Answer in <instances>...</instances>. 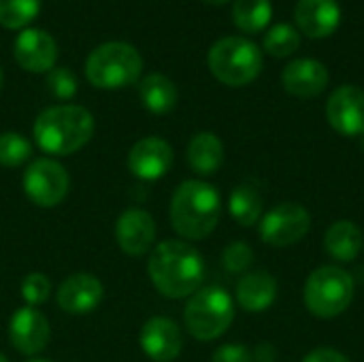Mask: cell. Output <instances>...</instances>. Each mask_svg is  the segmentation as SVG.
<instances>
[{"label":"cell","mask_w":364,"mask_h":362,"mask_svg":"<svg viewBox=\"0 0 364 362\" xmlns=\"http://www.w3.org/2000/svg\"><path fill=\"white\" fill-rule=\"evenodd\" d=\"M147 273L162 297L186 299L200 290L205 282V262L200 252L188 241L166 239L154 247Z\"/></svg>","instance_id":"6da1fadb"},{"label":"cell","mask_w":364,"mask_h":362,"mask_svg":"<svg viewBox=\"0 0 364 362\" xmlns=\"http://www.w3.org/2000/svg\"><path fill=\"white\" fill-rule=\"evenodd\" d=\"M222 215L220 192L200 179H188L177 186L171 198V224L188 241L209 237Z\"/></svg>","instance_id":"7a4b0ae2"},{"label":"cell","mask_w":364,"mask_h":362,"mask_svg":"<svg viewBox=\"0 0 364 362\" xmlns=\"http://www.w3.org/2000/svg\"><path fill=\"white\" fill-rule=\"evenodd\" d=\"M34 141L49 156H70L85 147L94 134V117L79 105L45 109L34 122Z\"/></svg>","instance_id":"3957f363"},{"label":"cell","mask_w":364,"mask_h":362,"mask_svg":"<svg viewBox=\"0 0 364 362\" xmlns=\"http://www.w3.org/2000/svg\"><path fill=\"white\" fill-rule=\"evenodd\" d=\"M141 53L132 45L122 41L98 45L85 62L87 81L100 90H119L132 85L141 77Z\"/></svg>","instance_id":"277c9868"},{"label":"cell","mask_w":364,"mask_h":362,"mask_svg":"<svg viewBox=\"0 0 364 362\" xmlns=\"http://www.w3.org/2000/svg\"><path fill=\"white\" fill-rule=\"evenodd\" d=\"M209 70L230 87L252 83L262 70V51L256 43L243 36H224L209 49Z\"/></svg>","instance_id":"5b68a950"},{"label":"cell","mask_w":364,"mask_h":362,"mask_svg":"<svg viewBox=\"0 0 364 362\" xmlns=\"http://www.w3.org/2000/svg\"><path fill=\"white\" fill-rule=\"evenodd\" d=\"M235 320V303L224 288L207 286L188 299L183 309V324L198 341H213L222 337Z\"/></svg>","instance_id":"8992f818"},{"label":"cell","mask_w":364,"mask_h":362,"mask_svg":"<svg viewBox=\"0 0 364 362\" xmlns=\"http://www.w3.org/2000/svg\"><path fill=\"white\" fill-rule=\"evenodd\" d=\"M303 299L311 316L322 320L337 318L354 301V280L341 267H320L307 277Z\"/></svg>","instance_id":"52a82bcc"},{"label":"cell","mask_w":364,"mask_h":362,"mask_svg":"<svg viewBox=\"0 0 364 362\" xmlns=\"http://www.w3.org/2000/svg\"><path fill=\"white\" fill-rule=\"evenodd\" d=\"M70 190V177L66 169L51 158H36L23 173L26 196L43 209L60 205Z\"/></svg>","instance_id":"ba28073f"},{"label":"cell","mask_w":364,"mask_h":362,"mask_svg":"<svg viewBox=\"0 0 364 362\" xmlns=\"http://www.w3.org/2000/svg\"><path fill=\"white\" fill-rule=\"evenodd\" d=\"M311 228V215L303 205L282 203L267 211L258 222V235L273 247H288L305 239Z\"/></svg>","instance_id":"9c48e42d"},{"label":"cell","mask_w":364,"mask_h":362,"mask_svg":"<svg viewBox=\"0 0 364 362\" xmlns=\"http://www.w3.org/2000/svg\"><path fill=\"white\" fill-rule=\"evenodd\" d=\"M326 117L333 130L343 137L364 134V92L356 85L337 87L326 102Z\"/></svg>","instance_id":"30bf717a"},{"label":"cell","mask_w":364,"mask_h":362,"mask_svg":"<svg viewBox=\"0 0 364 362\" xmlns=\"http://www.w3.org/2000/svg\"><path fill=\"white\" fill-rule=\"evenodd\" d=\"M9 339H11V346L19 354L36 356L47 348V344L51 339V326H49L47 318L36 307L26 305L11 316Z\"/></svg>","instance_id":"8fae6325"},{"label":"cell","mask_w":364,"mask_h":362,"mask_svg":"<svg viewBox=\"0 0 364 362\" xmlns=\"http://www.w3.org/2000/svg\"><path fill=\"white\" fill-rule=\"evenodd\" d=\"M173 166V147L160 137H145L130 147L128 169L143 181L162 179Z\"/></svg>","instance_id":"7c38bea8"},{"label":"cell","mask_w":364,"mask_h":362,"mask_svg":"<svg viewBox=\"0 0 364 362\" xmlns=\"http://www.w3.org/2000/svg\"><path fill=\"white\" fill-rule=\"evenodd\" d=\"M55 299L62 312L70 316H85L102 303L105 286L92 273H75L60 284Z\"/></svg>","instance_id":"4fadbf2b"},{"label":"cell","mask_w":364,"mask_h":362,"mask_svg":"<svg viewBox=\"0 0 364 362\" xmlns=\"http://www.w3.org/2000/svg\"><path fill=\"white\" fill-rule=\"evenodd\" d=\"M115 241L119 250L128 256H145L156 241V222L154 218L139 209H126L115 222Z\"/></svg>","instance_id":"5bb4252c"},{"label":"cell","mask_w":364,"mask_h":362,"mask_svg":"<svg viewBox=\"0 0 364 362\" xmlns=\"http://www.w3.org/2000/svg\"><path fill=\"white\" fill-rule=\"evenodd\" d=\"M141 350L154 362H173L183 350V337L179 326L171 318H149L139 335Z\"/></svg>","instance_id":"9a60e30c"},{"label":"cell","mask_w":364,"mask_h":362,"mask_svg":"<svg viewBox=\"0 0 364 362\" xmlns=\"http://www.w3.org/2000/svg\"><path fill=\"white\" fill-rule=\"evenodd\" d=\"M15 60L21 68L30 73H49L58 60V45L53 36L43 30L26 28L13 43Z\"/></svg>","instance_id":"2e32d148"},{"label":"cell","mask_w":364,"mask_h":362,"mask_svg":"<svg viewBox=\"0 0 364 362\" xmlns=\"http://www.w3.org/2000/svg\"><path fill=\"white\" fill-rule=\"evenodd\" d=\"M284 90L296 98L320 96L328 85V70L314 58H299L290 62L282 73Z\"/></svg>","instance_id":"e0dca14e"},{"label":"cell","mask_w":364,"mask_h":362,"mask_svg":"<svg viewBox=\"0 0 364 362\" xmlns=\"http://www.w3.org/2000/svg\"><path fill=\"white\" fill-rule=\"evenodd\" d=\"M294 19L309 38H326L341 23V6L337 0H299Z\"/></svg>","instance_id":"ac0fdd59"},{"label":"cell","mask_w":364,"mask_h":362,"mask_svg":"<svg viewBox=\"0 0 364 362\" xmlns=\"http://www.w3.org/2000/svg\"><path fill=\"white\" fill-rule=\"evenodd\" d=\"M277 299V280L269 271H252L237 284V301L250 314L267 312Z\"/></svg>","instance_id":"d6986e66"},{"label":"cell","mask_w":364,"mask_h":362,"mask_svg":"<svg viewBox=\"0 0 364 362\" xmlns=\"http://www.w3.org/2000/svg\"><path fill=\"white\" fill-rule=\"evenodd\" d=\"M186 158L196 175L209 177L224 164V145L213 132H198L190 139Z\"/></svg>","instance_id":"ffe728a7"},{"label":"cell","mask_w":364,"mask_h":362,"mask_svg":"<svg viewBox=\"0 0 364 362\" xmlns=\"http://www.w3.org/2000/svg\"><path fill=\"white\" fill-rule=\"evenodd\" d=\"M363 233L360 228L350 222V220H339L335 222L326 235H324V247L326 254L339 262H352L358 258L360 250H363Z\"/></svg>","instance_id":"44dd1931"},{"label":"cell","mask_w":364,"mask_h":362,"mask_svg":"<svg viewBox=\"0 0 364 362\" xmlns=\"http://www.w3.org/2000/svg\"><path fill=\"white\" fill-rule=\"evenodd\" d=\"M228 209L230 215L235 218L237 224L250 228L260 222L262 211H264V196L260 188L254 181H243L239 183L228 198Z\"/></svg>","instance_id":"7402d4cb"},{"label":"cell","mask_w":364,"mask_h":362,"mask_svg":"<svg viewBox=\"0 0 364 362\" xmlns=\"http://www.w3.org/2000/svg\"><path fill=\"white\" fill-rule=\"evenodd\" d=\"M139 94H141L145 109L154 115H164V113L173 111L177 105V87L162 73L147 75L139 85Z\"/></svg>","instance_id":"603a6c76"},{"label":"cell","mask_w":364,"mask_h":362,"mask_svg":"<svg viewBox=\"0 0 364 362\" xmlns=\"http://www.w3.org/2000/svg\"><path fill=\"white\" fill-rule=\"evenodd\" d=\"M273 17L271 0H235L232 4V19L239 30L256 34L269 26Z\"/></svg>","instance_id":"cb8c5ba5"},{"label":"cell","mask_w":364,"mask_h":362,"mask_svg":"<svg viewBox=\"0 0 364 362\" xmlns=\"http://www.w3.org/2000/svg\"><path fill=\"white\" fill-rule=\"evenodd\" d=\"M264 51L273 58L292 55L301 47V32L292 23H277L264 34Z\"/></svg>","instance_id":"d4e9b609"},{"label":"cell","mask_w":364,"mask_h":362,"mask_svg":"<svg viewBox=\"0 0 364 362\" xmlns=\"http://www.w3.org/2000/svg\"><path fill=\"white\" fill-rule=\"evenodd\" d=\"M41 9V0H0V26L9 30L26 28Z\"/></svg>","instance_id":"484cf974"},{"label":"cell","mask_w":364,"mask_h":362,"mask_svg":"<svg viewBox=\"0 0 364 362\" xmlns=\"http://www.w3.org/2000/svg\"><path fill=\"white\" fill-rule=\"evenodd\" d=\"M32 156V143L17 132L0 134V164L15 169Z\"/></svg>","instance_id":"4316f807"},{"label":"cell","mask_w":364,"mask_h":362,"mask_svg":"<svg viewBox=\"0 0 364 362\" xmlns=\"http://www.w3.org/2000/svg\"><path fill=\"white\" fill-rule=\"evenodd\" d=\"M51 294V282L45 273H28L21 280V297L28 307L43 305Z\"/></svg>","instance_id":"83f0119b"},{"label":"cell","mask_w":364,"mask_h":362,"mask_svg":"<svg viewBox=\"0 0 364 362\" xmlns=\"http://www.w3.org/2000/svg\"><path fill=\"white\" fill-rule=\"evenodd\" d=\"M252 262H254V250L243 241L230 243L222 254V265L230 273H245L252 267Z\"/></svg>","instance_id":"f1b7e54d"},{"label":"cell","mask_w":364,"mask_h":362,"mask_svg":"<svg viewBox=\"0 0 364 362\" xmlns=\"http://www.w3.org/2000/svg\"><path fill=\"white\" fill-rule=\"evenodd\" d=\"M47 87L55 98L68 100L77 94V77L68 68H51L47 75Z\"/></svg>","instance_id":"f546056e"},{"label":"cell","mask_w":364,"mask_h":362,"mask_svg":"<svg viewBox=\"0 0 364 362\" xmlns=\"http://www.w3.org/2000/svg\"><path fill=\"white\" fill-rule=\"evenodd\" d=\"M211 362H254V354L241 344H226L213 352Z\"/></svg>","instance_id":"4dcf8cb0"},{"label":"cell","mask_w":364,"mask_h":362,"mask_svg":"<svg viewBox=\"0 0 364 362\" xmlns=\"http://www.w3.org/2000/svg\"><path fill=\"white\" fill-rule=\"evenodd\" d=\"M303 362H350L346 354H341L339 350L333 348H318L314 352H309Z\"/></svg>","instance_id":"1f68e13d"},{"label":"cell","mask_w":364,"mask_h":362,"mask_svg":"<svg viewBox=\"0 0 364 362\" xmlns=\"http://www.w3.org/2000/svg\"><path fill=\"white\" fill-rule=\"evenodd\" d=\"M252 354H254V362H273V358H275V348L271 344H260Z\"/></svg>","instance_id":"d6a6232c"},{"label":"cell","mask_w":364,"mask_h":362,"mask_svg":"<svg viewBox=\"0 0 364 362\" xmlns=\"http://www.w3.org/2000/svg\"><path fill=\"white\" fill-rule=\"evenodd\" d=\"M205 2H209V4H224V2H228V0H205Z\"/></svg>","instance_id":"836d02e7"},{"label":"cell","mask_w":364,"mask_h":362,"mask_svg":"<svg viewBox=\"0 0 364 362\" xmlns=\"http://www.w3.org/2000/svg\"><path fill=\"white\" fill-rule=\"evenodd\" d=\"M28 362H51V361H47V358H32V361H28Z\"/></svg>","instance_id":"e575fe53"},{"label":"cell","mask_w":364,"mask_h":362,"mask_svg":"<svg viewBox=\"0 0 364 362\" xmlns=\"http://www.w3.org/2000/svg\"><path fill=\"white\" fill-rule=\"evenodd\" d=\"M0 362H9V361H6V356H4L2 352H0Z\"/></svg>","instance_id":"d590c367"},{"label":"cell","mask_w":364,"mask_h":362,"mask_svg":"<svg viewBox=\"0 0 364 362\" xmlns=\"http://www.w3.org/2000/svg\"><path fill=\"white\" fill-rule=\"evenodd\" d=\"M0 90H2V68H0Z\"/></svg>","instance_id":"8d00e7d4"},{"label":"cell","mask_w":364,"mask_h":362,"mask_svg":"<svg viewBox=\"0 0 364 362\" xmlns=\"http://www.w3.org/2000/svg\"><path fill=\"white\" fill-rule=\"evenodd\" d=\"M360 147H363V149H364V134H363V137H360Z\"/></svg>","instance_id":"74e56055"}]
</instances>
